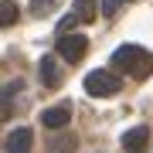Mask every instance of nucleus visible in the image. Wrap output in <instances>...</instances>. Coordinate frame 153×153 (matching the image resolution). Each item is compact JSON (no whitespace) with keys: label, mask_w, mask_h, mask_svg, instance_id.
I'll return each mask as SVG.
<instances>
[{"label":"nucleus","mask_w":153,"mask_h":153,"mask_svg":"<svg viewBox=\"0 0 153 153\" xmlns=\"http://www.w3.org/2000/svg\"><path fill=\"white\" fill-rule=\"evenodd\" d=\"M119 85H123L119 78H116L112 71H102V68L85 75V92L95 95V99H102V95H116V92H119Z\"/></svg>","instance_id":"2"},{"label":"nucleus","mask_w":153,"mask_h":153,"mask_svg":"<svg viewBox=\"0 0 153 153\" xmlns=\"http://www.w3.org/2000/svg\"><path fill=\"white\" fill-rule=\"evenodd\" d=\"M99 7H102V17H109V21H112L116 14H119V0H102Z\"/></svg>","instance_id":"11"},{"label":"nucleus","mask_w":153,"mask_h":153,"mask_svg":"<svg viewBox=\"0 0 153 153\" xmlns=\"http://www.w3.org/2000/svg\"><path fill=\"white\" fill-rule=\"evenodd\" d=\"M150 143V126H133L129 133H123V150L126 153H143Z\"/></svg>","instance_id":"4"},{"label":"nucleus","mask_w":153,"mask_h":153,"mask_svg":"<svg viewBox=\"0 0 153 153\" xmlns=\"http://www.w3.org/2000/svg\"><path fill=\"white\" fill-rule=\"evenodd\" d=\"M58 51H61V58L65 61H82L85 58V51H88V38L85 34H61L58 38Z\"/></svg>","instance_id":"3"},{"label":"nucleus","mask_w":153,"mask_h":153,"mask_svg":"<svg viewBox=\"0 0 153 153\" xmlns=\"http://www.w3.org/2000/svg\"><path fill=\"white\" fill-rule=\"evenodd\" d=\"M112 68L129 71L136 82H146L153 75V55L146 48H140V44H123V48L112 51Z\"/></svg>","instance_id":"1"},{"label":"nucleus","mask_w":153,"mask_h":153,"mask_svg":"<svg viewBox=\"0 0 153 153\" xmlns=\"http://www.w3.org/2000/svg\"><path fill=\"white\" fill-rule=\"evenodd\" d=\"M58 0H31V14H44V10H51Z\"/></svg>","instance_id":"12"},{"label":"nucleus","mask_w":153,"mask_h":153,"mask_svg":"<svg viewBox=\"0 0 153 153\" xmlns=\"http://www.w3.org/2000/svg\"><path fill=\"white\" fill-rule=\"evenodd\" d=\"M75 14H78V21H95V0H75Z\"/></svg>","instance_id":"8"},{"label":"nucleus","mask_w":153,"mask_h":153,"mask_svg":"<svg viewBox=\"0 0 153 153\" xmlns=\"http://www.w3.org/2000/svg\"><path fill=\"white\" fill-rule=\"evenodd\" d=\"M71 146H75V136H55V140H51V150H55V153H65V150H71Z\"/></svg>","instance_id":"10"},{"label":"nucleus","mask_w":153,"mask_h":153,"mask_svg":"<svg viewBox=\"0 0 153 153\" xmlns=\"http://www.w3.org/2000/svg\"><path fill=\"white\" fill-rule=\"evenodd\" d=\"M31 146H34V136L27 126H17L7 133V153H31Z\"/></svg>","instance_id":"5"},{"label":"nucleus","mask_w":153,"mask_h":153,"mask_svg":"<svg viewBox=\"0 0 153 153\" xmlns=\"http://www.w3.org/2000/svg\"><path fill=\"white\" fill-rule=\"evenodd\" d=\"M68 105H55V109H44L41 112V123L48 126V129H65L68 126Z\"/></svg>","instance_id":"6"},{"label":"nucleus","mask_w":153,"mask_h":153,"mask_svg":"<svg viewBox=\"0 0 153 153\" xmlns=\"http://www.w3.org/2000/svg\"><path fill=\"white\" fill-rule=\"evenodd\" d=\"M41 82L48 85V88H58V85H61V71H58V65H55L51 55L41 58Z\"/></svg>","instance_id":"7"},{"label":"nucleus","mask_w":153,"mask_h":153,"mask_svg":"<svg viewBox=\"0 0 153 153\" xmlns=\"http://www.w3.org/2000/svg\"><path fill=\"white\" fill-rule=\"evenodd\" d=\"M14 21H17V7L10 4V0H4V7H0V24H4V27H10Z\"/></svg>","instance_id":"9"}]
</instances>
